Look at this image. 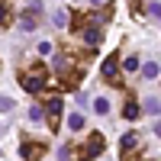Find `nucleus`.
I'll return each instance as SVG.
<instances>
[{"label":"nucleus","instance_id":"nucleus-1","mask_svg":"<svg viewBox=\"0 0 161 161\" xmlns=\"http://www.w3.org/2000/svg\"><path fill=\"white\" fill-rule=\"evenodd\" d=\"M45 84H48V74H45L42 64H32L29 71H23V74H19V87H23L26 93H39Z\"/></svg>","mask_w":161,"mask_h":161},{"label":"nucleus","instance_id":"nucleus-2","mask_svg":"<svg viewBox=\"0 0 161 161\" xmlns=\"http://www.w3.org/2000/svg\"><path fill=\"white\" fill-rule=\"evenodd\" d=\"M100 77H103V84H110V87H119V58L116 55H106L103 58V68H100Z\"/></svg>","mask_w":161,"mask_h":161},{"label":"nucleus","instance_id":"nucleus-3","mask_svg":"<svg viewBox=\"0 0 161 161\" xmlns=\"http://www.w3.org/2000/svg\"><path fill=\"white\" fill-rule=\"evenodd\" d=\"M61 110H64L61 97H52V100L45 103V119H48V129H52V132H58V126H61Z\"/></svg>","mask_w":161,"mask_h":161},{"label":"nucleus","instance_id":"nucleus-4","mask_svg":"<svg viewBox=\"0 0 161 161\" xmlns=\"http://www.w3.org/2000/svg\"><path fill=\"white\" fill-rule=\"evenodd\" d=\"M103 148H106L103 136H100V132H90V139H87V145H84V155H87V158H100Z\"/></svg>","mask_w":161,"mask_h":161},{"label":"nucleus","instance_id":"nucleus-5","mask_svg":"<svg viewBox=\"0 0 161 161\" xmlns=\"http://www.w3.org/2000/svg\"><path fill=\"white\" fill-rule=\"evenodd\" d=\"M139 145H142V139L136 136V132H126V136L119 139V155L129 158V152H132V148H139Z\"/></svg>","mask_w":161,"mask_h":161},{"label":"nucleus","instance_id":"nucleus-6","mask_svg":"<svg viewBox=\"0 0 161 161\" xmlns=\"http://www.w3.org/2000/svg\"><path fill=\"white\" fill-rule=\"evenodd\" d=\"M100 39H103V29L97 23H90V26H84V42L93 48V45H100Z\"/></svg>","mask_w":161,"mask_h":161},{"label":"nucleus","instance_id":"nucleus-7","mask_svg":"<svg viewBox=\"0 0 161 161\" xmlns=\"http://www.w3.org/2000/svg\"><path fill=\"white\" fill-rule=\"evenodd\" d=\"M32 155H45V145L42 142H23L19 158H32Z\"/></svg>","mask_w":161,"mask_h":161},{"label":"nucleus","instance_id":"nucleus-8","mask_svg":"<svg viewBox=\"0 0 161 161\" xmlns=\"http://www.w3.org/2000/svg\"><path fill=\"white\" fill-rule=\"evenodd\" d=\"M36 16H39V13L26 10L23 16H19V32H36Z\"/></svg>","mask_w":161,"mask_h":161},{"label":"nucleus","instance_id":"nucleus-9","mask_svg":"<svg viewBox=\"0 0 161 161\" xmlns=\"http://www.w3.org/2000/svg\"><path fill=\"white\" fill-rule=\"evenodd\" d=\"M158 74H161L158 61H145V64H142V77H148V80H152V77H158Z\"/></svg>","mask_w":161,"mask_h":161},{"label":"nucleus","instance_id":"nucleus-10","mask_svg":"<svg viewBox=\"0 0 161 161\" xmlns=\"http://www.w3.org/2000/svg\"><path fill=\"white\" fill-rule=\"evenodd\" d=\"M145 113L158 116V113H161V100H158V97H148V100H145Z\"/></svg>","mask_w":161,"mask_h":161},{"label":"nucleus","instance_id":"nucleus-11","mask_svg":"<svg viewBox=\"0 0 161 161\" xmlns=\"http://www.w3.org/2000/svg\"><path fill=\"white\" fill-rule=\"evenodd\" d=\"M93 110H97L100 116H106V113H110V100H106V97H97V100H93Z\"/></svg>","mask_w":161,"mask_h":161},{"label":"nucleus","instance_id":"nucleus-12","mask_svg":"<svg viewBox=\"0 0 161 161\" xmlns=\"http://www.w3.org/2000/svg\"><path fill=\"white\" fill-rule=\"evenodd\" d=\"M123 116H126V119H139V103H136V100H129V103H126V110H123Z\"/></svg>","mask_w":161,"mask_h":161},{"label":"nucleus","instance_id":"nucleus-13","mask_svg":"<svg viewBox=\"0 0 161 161\" xmlns=\"http://www.w3.org/2000/svg\"><path fill=\"white\" fill-rule=\"evenodd\" d=\"M68 129H74V132L84 129V116H80V113H71V116H68Z\"/></svg>","mask_w":161,"mask_h":161},{"label":"nucleus","instance_id":"nucleus-14","mask_svg":"<svg viewBox=\"0 0 161 161\" xmlns=\"http://www.w3.org/2000/svg\"><path fill=\"white\" fill-rule=\"evenodd\" d=\"M7 23H10V3H3V0H0V29H3Z\"/></svg>","mask_w":161,"mask_h":161},{"label":"nucleus","instance_id":"nucleus-15","mask_svg":"<svg viewBox=\"0 0 161 161\" xmlns=\"http://www.w3.org/2000/svg\"><path fill=\"white\" fill-rule=\"evenodd\" d=\"M52 19H55L58 29H64V26H68V13H64V10H55V16H52Z\"/></svg>","mask_w":161,"mask_h":161},{"label":"nucleus","instance_id":"nucleus-16","mask_svg":"<svg viewBox=\"0 0 161 161\" xmlns=\"http://www.w3.org/2000/svg\"><path fill=\"white\" fill-rule=\"evenodd\" d=\"M29 119H32V123L45 119V106H32V110H29Z\"/></svg>","mask_w":161,"mask_h":161},{"label":"nucleus","instance_id":"nucleus-17","mask_svg":"<svg viewBox=\"0 0 161 161\" xmlns=\"http://www.w3.org/2000/svg\"><path fill=\"white\" fill-rule=\"evenodd\" d=\"M123 68H126V71H139V58H132V55L123 58Z\"/></svg>","mask_w":161,"mask_h":161},{"label":"nucleus","instance_id":"nucleus-18","mask_svg":"<svg viewBox=\"0 0 161 161\" xmlns=\"http://www.w3.org/2000/svg\"><path fill=\"white\" fill-rule=\"evenodd\" d=\"M13 106H16V103H13V100H7V97H0V113H10Z\"/></svg>","mask_w":161,"mask_h":161},{"label":"nucleus","instance_id":"nucleus-19","mask_svg":"<svg viewBox=\"0 0 161 161\" xmlns=\"http://www.w3.org/2000/svg\"><path fill=\"white\" fill-rule=\"evenodd\" d=\"M148 13H152V16H161V3H152V7H148Z\"/></svg>","mask_w":161,"mask_h":161},{"label":"nucleus","instance_id":"nucleus-20","mask_svg":"<svg viewBox=\"0 0 161 161\" xmlns=\"http://www.w3.org/2000/svg\"><path fill=\"white\" fill-rule=\"evenodd\" d=\"M155 136H161V119H158V123H155Z\"/></svg>","mask_w":161,"mask_h":161},{"label":"nucleus","instance_id":"nucleus-21","mask_svg":"<svg viewBox=\"0 0 161 161\" xmlns=\"http://www.w3.org/2000/svg\"><path fill=\"white\" fill-rule=\"evenodd\" d=\"M90 3H103V0H90Z\"/></svg>","mask_w":161,"mask_h":161}]
</instances>
